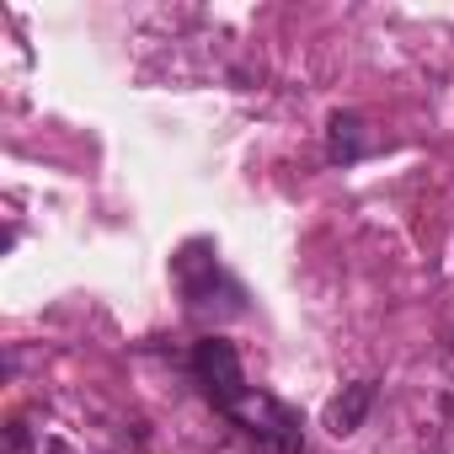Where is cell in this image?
Returning <instances> with one entry per match:
<instances>
[{
    "instance_id": "obj_1",
    "label": "cell",
    "mask_w": 454,
    "mask_h": 454,
    "mask_svg": "<svg viewBox=\"0 0 454 454\" xmlns=\"http://www.w3.org/2000/svg\"><path fill=\"white\" fill-rule=\"evenodd\" d=\"M224 417H231L262 454H305V422L294 406H284L278 395L247 385L231 406H224Z\"/></svg>"
},
{
    "instance_id": "obj_2",
    "label": "cell",
    "mask_w": 454,
    "mask_h": 454,
    "mask_svg": "<svg viewBox=\"0 0 454 454\" xmlns=\"http://www.w3.org/2000/svg\"><path fill=\"white\" fill-rule=\"evenodd\" d=\"M176 289L192 316H241V289L224 278L208 241H187L176 257Z\"/></svg>"
},
{
    "instance_id": "obj_3",
    "label": "cell",
    "mask_w": 454,
    "mask_h": 454,
    "mask_svg": "<svg viewBox=\"0 0 454 454\" xmlns=\"http://www.w3.org/2000/svg\"><path fill=\"white\" fill-rule=\"evenodd\" d=\"M187 369H192V385L203 390V401H208L214 411H224V406H231V401L247 390L241 353H236V342H224V337H203V342H192Z\"/></svg>"
},
{
    "instance_id": "obj_4",
    "label": "cell",
    "mask_w": 454,
    "mask_h": 454,
    "mask_svg": "<svg viewBox=\"0 0 454 454\" xmlns=\"http://www.w3.org/2000/svg\"><path fill=\"white\" fill-rule=\"evenodd\" d=\"M374 150V134H369V118L364 113H332L326 118V160L332 166H353Z\"/></svg>"
},
{
    "instance_id": "obj_5",
    "label": "cell",
    "mask_w": 454,
    "mask_h": 454,
    "mask_svg": "<svg viewBox=\"0 0 454 454\" xmlns=\"http://www.w3.org/2000/svg\"><path fill=\"white\" fill-rule=\"evenodd\" d=\"M369 406H374V380H353V385L326 406V427H332L337 438H348V433H358V427H364Z\"/></svg>"
},
{
    "instance_id": "obj_6",
    "label": "cell",
    "mask_w": 454,
    "mask_h": 454,
    "mask_svg": "<svg viewBox=\"0 0 454 454\" xmlns=\"http://www.w3.org/2000/svg\"><path fill=\"white\" fill-rule=\"evenodd\" d=\"M27 449H33V438H27V422L17 417L12 422V454H27Z\"/></svg>"
}]
</instances>
